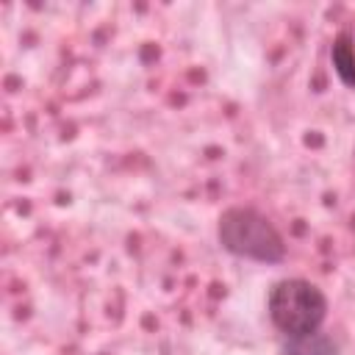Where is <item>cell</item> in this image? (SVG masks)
<instances>
[{
  "instance_id": "2",
  "label": "cell",
  "mask_w": 355,
  "mask_h": 355,
  "mask_svg": "<svg viewBox=\"0 0 355 355\" xmlns=\"http://www.w3.org/2000/svg\"><path fill=\"white\" fill-rule=\"evenodd\" d=\"M269 316L277 330L291 336H308L316 333L319 324L327 316V300L324 294L300 277L280 280L269 291Z\"/></svg>"
},
{
  "instance_id": "3",
  "label": "cell",
  "mask_w": 355,
  "mask_h": 355,
  "mask_svg": "<svg viewBox=\"0 0 355 355\" xmlns=\"http://www.w3.org/2000/svg\"><path fill=\"white\" fill-rule=\"evenodd\" d=\"M280 355H338V347L324 333H308V336H291L283 344Z\"/></svg>"
},
{
  "instance_id": "1",
  "label": "cell",
  "mask_w": 355,
  "mask_h": 355,
  "mask_svg": "<svg viewBox=\"0 0 355 355\" xmlns=\"http://www.w3.org/2000/svg\"><path fill=\"white\" fill-rule=\"evenodd\" d=\"M219 241L227 252L261 263H275L286 255L283 236L255 208H230L219 219Z\"/></svg>"
},
{
  "instance_id": "4",
  "label": "cell",
  "mask_w": 355,
  "mask_h": 355,
  "mask_svg": "<svg viewBox=\"0 0 355 355\" xmlns=\"http://www.w3.org/2000/svg\"><path fill=\"white\" fill-rule=\"evenodd\" d=\"M330 55H333V64H336V72L341 75V80L349 83V86H355V47L349 44V39L341 36L333 44Z\"/></svg>"
}]
</instances>
